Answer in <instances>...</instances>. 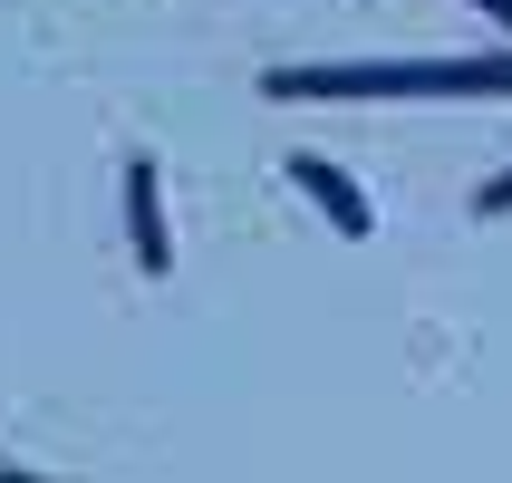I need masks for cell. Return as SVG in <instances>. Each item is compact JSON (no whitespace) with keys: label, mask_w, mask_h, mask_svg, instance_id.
Returning a JSON list of instances; mask_svg holds the SVG:
<instances>
[{"label":"cell","mask_w":512,"mask_h":483,"mask_svg":"<svg viewBox=\"0 0 512 483\" xmlns=\"http://www.w3.org/2000/svg\"><path fill=\"white\" fill-rule=\"evenodd\" d=\"M261 97H512V58H358V68H261Z\"/></svg>","instance_id":"6da1fadb"},{"label":"cell","mask_w":512,"mask_h":483,"mask_svg":"<svg viewBox=\"0 0 512 483\" xmlns=\"http://www.w3.org/2000/svg\"><path fill=\"white\" fill-rule=\"evenodd\" d=\"M126 242H136V271L165 281L174 271V242H165V184H155V155L126 165Z\"/></svg>","instance_id":"7a4b0ae2"},{"label":"cell","mask_w":512,"mask_h":483,"mask_svg":"<svg viewBox=\"0 0 512 483\" xmlns=\"http://www.w3.org/2000/svg\"><path fill=\"white\" fill-rule=\"evenodd\" d=\"M290 184H300V194H310L319 213H329V223L348 232V242H368V232H377V213H368V194H358V184H348V174L329 165V155H310V145H300V155H290Z\"/></svg>","instance_id":"3957f363"},{"label":"cell","mask_w":512,"mask_h":483,"mask_svg":"<svg viewBox=\"0 0 512 483\" xmlns=\"http://www.w3.org/2000/svg\"><path fill=\"white\" fill-rule=\"evenodd\" d=\"M503 213H512V165H503V174H493L484 194H474V223H503Z\"/></svg>","instance_id":"277c9868"},{"label":"cell","mask_w":512,"mask_h":483,"mask_svg":"<svg viewBox=\"0 0 512 483\" xmlns=\"http://www.w3.org/2000/svg\"><path fill=\"white\" fill-rule=\"evenodd\" d=\"M474 10H484V20H493V29H512V0H474Z\"/></svg>","instance_id":"5b68a950"}]
</instances>
